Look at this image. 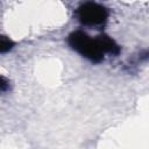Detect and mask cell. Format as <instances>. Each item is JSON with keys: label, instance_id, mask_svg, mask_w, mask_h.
Masks as SVG:
<instances>
[{"label": "cell", "instance_id": "cell-3", "mask_svg": "<svg viewBox=\"0 0 149 149\" xmlns=\"http://www.w3.org/2000/svg\"><path fill=\"white\" fill-rule=\"evenodd\" d=\"M14 45H15V43L13 40H10L6 35L0 34V54H6V52L10 51L14 48Z\"/></svg>", "mask_w": 149, "mask_h": 149}, {"label": "cell", "instance_id": "cell-1", "mask_svg": "<svg viewBox=\"0 0 149 149\" xmlns=\"http://www.w3.org/2000/svg\"><path fill=\"white\" fill-rule=\"evenodd\" d=\"M66 42L72 50L94 64L104 62L106 55L116 57L121 52V47L105 33L92 37L83 29H77L68 35Z\"/></svg>", "mask_w": 149, "mask_h": 149}, {"label": "cell", "instance_id": "cell-2", "mask_svg": "<svg viewBox=\"0 0 149 149\" xmlns=\"http://www.w3.org/2000/svg\"><path fill=\"white\" fill-rule=\"evenodd\" d=\"M108 16L109 12L107 7L94 1L84 2L76 9V17L79 23L91 29H104Z\"/></svg>", "mask_w": 149, "mask_h": 149}, {"label": "cell", "instance_id": "cell-4", "mask_svg": "<svg viewBox=\"0 0 149 149\" xmlns=\"http://www.w3.org/2000/svg\"><path fill=\"white\" fill-rule=\"evenodd\" d=\"M9 90H10V81L6 77L0 74V92L5 93V92H8Z\"/></svg>", "mask_w": 149, "mask_h": 149}]
</instances>
